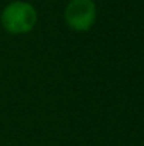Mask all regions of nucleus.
Masks as SVG:
<instances>
[{
    "label": "nucleus",
    "mask_w": 144,
    "mask_h": 146,
    "mask_svg": "<svg viewBox=\"0 0 144 146\" xmlns=\"http://www.w3.org/2000/svg\"><path fill=\"white\" fill-rule=\"evenodd\" d=\"M38 21L37 9L26 0H13L0 13V24L10 36H23L34 30Z\"/></svg>",
    "instance_id": "nucleus-1"
},
{
    "label": "nucleus",
    "mask_w": 144,
    "mask_h": 146,
    "mask_svg": "<svg viewBox=\"0 0 144 146\" xmlns=\"http://www.w3.org/2000/svg\"><path fill=\"white\" fill-rule=\"evenodd\" d=\"M97 20L95 0H69L64 9V21L72 31L86 33Z\"/></svg>",
    "instance_id": "nucleus-2"
}]
</instances>
